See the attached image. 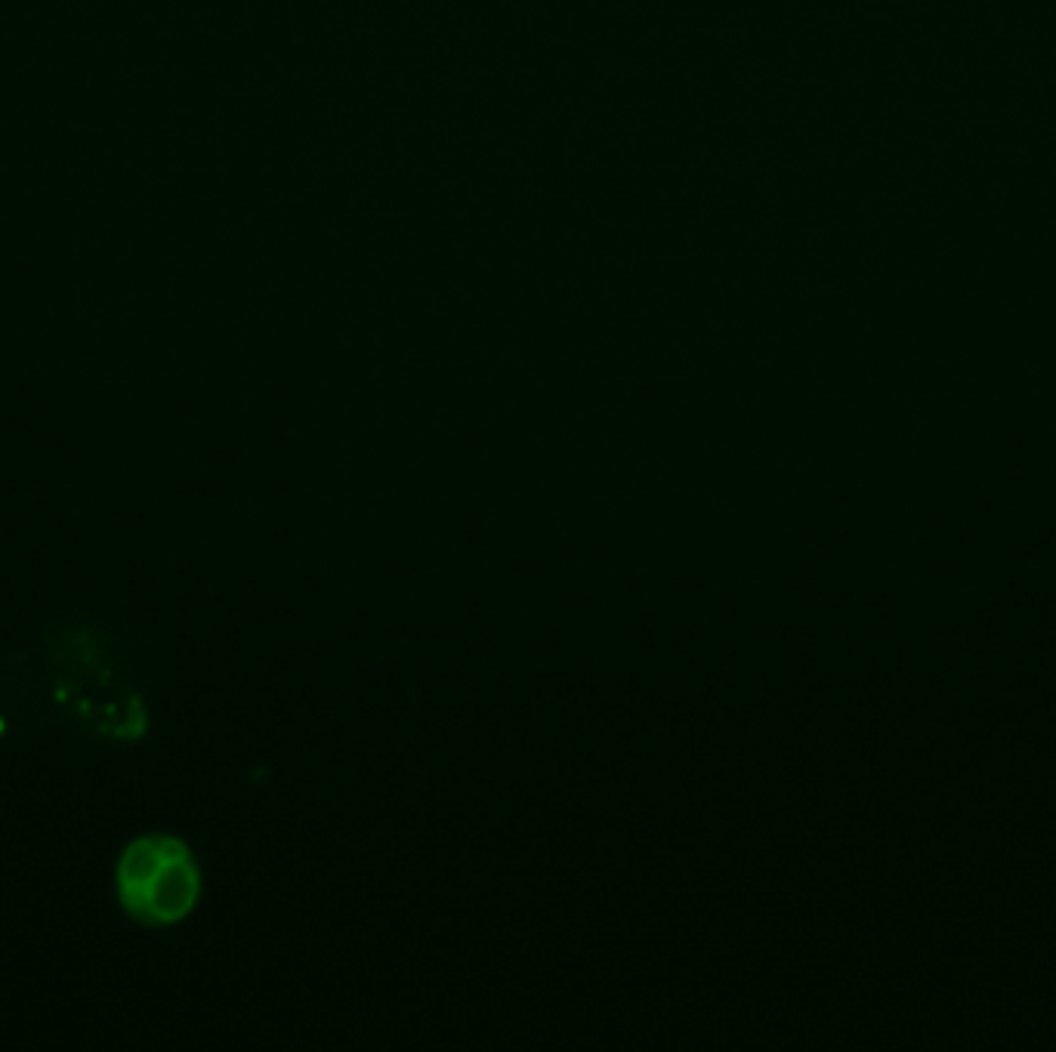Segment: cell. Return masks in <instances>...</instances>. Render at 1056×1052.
<instances>
[{
  "label": "cell",
  "instance_id": "obj_1",
  "mask_svg": "<svg viewBox=\"0 0 1056 1052\" xmlns=\"http://www.w3.org/2000/svg\"><path fill=\"white\" fill-rule=\"evenodd\" d=\"M115 895L136 923L149 929L177 926L201 898V864L179 837H136L115 864Z\"/></svg>",
  "mask_w": 1056,
  "mask_h": 1052
}]
</instances>
